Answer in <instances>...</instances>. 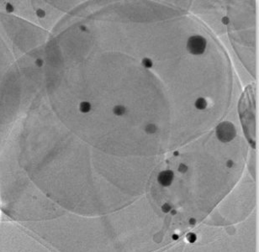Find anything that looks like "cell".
Masks as SVG:
<instances>
[{
	"label": "cell",
	"mask_w": 259,
	"mask_h": 252,
	"mask_svg": "<svg viewBox=\"0 0 259 252\" xmlns=\"http://www.w3.org/2000/svg\"><path fill=\"white\" fill-rule=\"evenodd\" d=\"M173 177H174V175H173V172L172 171L170 170L163 171L158 175V182L163 187L170 186L173 180Z\"/></svg>",
	"instance_id": "3957f363"
},
{
	"label": "cell",
	"mask_w": 259,
	"mask_h": 252,
	"mask_svg": "<svg viewBox=\"0 0 259 252\" xmlns=\"http://www.w3.org/2000/svg\"><path fill=\"white\" fill-rule=\"evenodd\" d=\"M113 111L114 113V114L118 115V116H121V115L125 114L126 113V108L122 105H117L114 108Z\"/></svg>",
	"instance_id": "8992f818"
},
{
	"label": "cell",
	"mask_w": 259,
	"mask_h": 252,
	"mask_svg": "<svg viewBox=\"0 0 259 252\" xmlns=\"http://www.w3.org/2000/svg\"><path fill=\"white\" fill-rule=\"evenodd\" d=\"M187 170H188V167H187L185 165H184V164H181L180 166H179V167H178V171H181V172L184 173V172H185V171H186Z\"/></svg>",
	"instance_id": "8fae6325"
},
{
	"label": "cell",
	"mask_w": 259,
	"mask_h": 252,
	"mask_svg": "<svg viewBox=\"0 0 259 252\" xmlns=\"http://www.w3.org/2000/svg\"><path fill=\"white\" fill-rule=\"evenodd\" d=\"M236 131L234 125L230 122H223L217 126L216 129V135L218 139L222 142L231 141L233 139Z\"/></svg>",
	"instance_id": "6da1fadb"
},
{
	"label": "cell",
	"mask_w": 259,
	"mask_h": 252,
	"mask_svg": "<svg viewBox=\"0 0 259 252\" xmlns=\"http://www.w3.org/2000/svg\"><path fill=\"white\" fill-rule=\"evenodd\" d=\"M14 10V7L11 4H6V11L11 13V12H13Z\"/></svg>",
	"instance_id": "30bf717a"
},
{
	"label": "cell",
	"mask_w": 259,
	"mask_h": 252,
	"mask_svg": "<svg viewBox=\"0 0 259 252\" xmlns=\"http://www.w3.org/2000/svg\"><path fill=\"white\" fill-rule=\"evenodd\" d=\"M146 131L147 133H151V134H152V133H155L156 132V130H157V127H156L154 124H148L146 127Z\"/></svg>",
	"instance_id": "ba28073f"
},
{
	"label": "cell",
	"mask_w": 259,
	"mask_h": 252,
	"mask_svg": "<svg viewBox=\"0 0 259 252\" xmlns=\"http://www.w3.org/2000/svg\"><path fill=\"white\" fill-rule=\"evenodd\" d=\"M174 155H175V156H178V152H175V153H174Z\"/></svg>",
	"instance_id": "9a60e30c"
},
{
	"label": "cell",
	"mask_w": 259,
	"mask_h": 252,
	"mask_svg": "<svg viewBox=\"0 0 259 252\" xmlns=\"http://www.w3.org/2000/svg\"><path fill=\"white\" fill-rule=\"evenodd\" d=\"M228 21H229V20H228V19H227V18H226V17L223 18V19H222V22H223L224 24H225V25H226V24L228 23Z\"/></svg>",
	"instance_id": "5bb4252c"
},
{
	"label": "cell",
	"mask_w": 259,
	"mask_h": 252,
	"mask_svg": "<svg viewBox=\"0 0 259 252\" xmlns=\"http://www.w3.org/2000/svg\"><path fill=\"white\" fill-rule=\"evenodd\" d=\"M226 164H227V167H231V166H232V164H233V161H231V160H229V161H227V163H226Z\"/></svg>",
	"instance_id": "4fadbf2b"
},
{
	"label": "cell",
	"mask_w": 259,
	"mask_h": 252,
	"mask_svg": "<svg viewBox=\"0 0 259 252\" xmlns=\"http://www.w3.org/2000/svg\"><path fill=\"white\" fill-rule=\"evenodd\" d=\"M195 107H196V108L199 109V110H203V109H204L206 107H207V102H206V100L204 98H203V97H199V98L196 100Z\"/></svg>",
	"instance_id": "277c9868"
},
{
	"label": "cell",
	"mask_w": 259,
	"mask_h": 252,
	"mask_svg": "<svg viewBox=\"0 0 259 252\" xmlns=\"http://www.w3.org/2000/svg\"><path fill=\"white\" fill-rule=\"evenodd\" d=\"M206 40L200 35H193L189 37L187 42V48L193 55H201L206 48Z\"/></svg>",
	"instance_id": "7a4b0ae2"
},
{
	"label": "cell",
	"mask_w": 259,
	"mask_h": 252,
	"mask_svg": "<svg viewBox=\"0 0 259 252\" xmlns=\"http://www.w3.org/2000/svg\"><path fill=\"white\" fill-rule=\"evenodd\" d=\"M35 64H36L38 67H42V65H43L42 59H40V58L36 59V60H35Z\"/></svg>",
	"instance_id": "7c38bea8"
},
{
	"label": "cell",
	"mask_w": 259,
	"mask_h": 252,
	"mask_svg": "<svg viewBox=\"0 0 259 252\" xmlns=\"http://www.w3.org/2000/svg\"><path fill=\"white\" fill-rule=\"evenodd\" d=\"M142 65L146 68H150L152 67V61L149 58H144L142 60Z\"/></svg>",
	"instance_id": "52a82bcc"
},
{
	"label": "cell",
	"mask_w": 259,
	"mask_h": 252,
	"mask_svg": "<svg viewBox=\"0 0 259 252\" xmlns=\"http://www.w3.org/2000/svg\"><path fill=\"white\" fill-rule=\"evenodd\" d=\"M35 14L37 15V17H39V18H44L46 16V12L44 11L43 9H37L36 12H35Z\"/></svg>",
	"instance_id": "9c48e42d"
},
{
	"label": "cell",
	"mask_w": 259,
	"mask_h": 252,
	"mask_svg": "<svg viewBox=\"0 0 259 252\" xmlns=\"http://www.w3.org/2000/svg\"><path fill=\"white\" fill-rule=\"evenodd\" d=\"M91 109V104L88 102H82L79 105V110L83 114H87L90 111Z\"/></svg>",
	"instance_id": "5b68a950"
}]
</instances>
